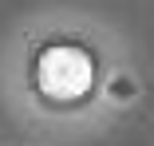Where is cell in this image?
<instances>
[{"label":"cell","mask_w":154,"mask_h":146,"mask_svg":"<svg viewBox=\"0 0 154 146\" xmlns=\"http://www.w3.org/2000/svg\"><path fill=\"white\" fill-rule=\"evenodd\" d=\"M91 75H95L91 59L79 47H67V44L44 51V59H40V87L55 99H79L91 87Z\"/></svg>","instance_id":"obj_1"}]
</instances>
